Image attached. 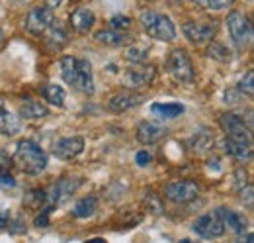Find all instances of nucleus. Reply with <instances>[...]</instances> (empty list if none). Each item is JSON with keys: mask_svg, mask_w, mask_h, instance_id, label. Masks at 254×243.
<instances>
[{"mask_svg": "<svg viewBox=\"0 0 254 243\" xmlns=\"http://www.w3.org/2000/svg\"><path fill=\"white\" fill-rule=\"evenodd\" d=\"M10 167V159L6 157V153L0 151V171H6Z\"/></svg>", "mask_w": 254, "mask_h": 243, "instance_id": "obj_37", "label": "nucleus"}, {"mask_svg": "<svg viewBox=\"0 0 254 243\" xmlns=\"http://www.w3.org/2000/svg\"><path fill=\"white\" fill-rule=\"evenodd\" d=\"M131 18L129 16H124V14H116V16H112L110 18V26L114 28V30H122V31H127L131 28Z\"/></svg>", "mask_w": 254, "mask_h": 243, "instance_id": "obj_32", "label": "nucleus"}, {"mask_svg": "<svg viewBox=\"0 0 254 243\" xmlns=\"http://www.w3.org/2000/svg\"><path fill=\"white\" fill-rule=\"evenodd\" d=\"M20 131V118L14 116L10 110L0 106V133L2 135H16Z\"/></svg>", "mask_w": 254, "mask_h": 243, "instance_id": "obj_22", "label": "nucleus"}, {"mask_svg": "<svg viewBox=\"0 0 254 243\" xmlns=\"http://www.w3.org/2000/svg\"><path fill=\"white\" fill-rule=\"evenodd\" d=\"M96 41L98 43H104L108 47H124V45H129L133 43V37L127 33V31L122 30H102L96 33Z\"/></svg>", "mask_w": 254, "mask_h": 243, "instance_id": "obj_16", "label": "nucleus"}, {"mask_svg": "<svg viewBox=\"0 0 254 243\" xmlns=\"http://www.w3.org/2000/svg\"><path fill=\"white\" fill-rule=\"evenodd\" d=\"M4 39H6V37H4V30H2V28H0V47H2V45H4Z\"/></svg>", "mask_w": 254, "mask_h": 243, "instance_id": "obj_40", "label": "nucleus"}, {"mask_svg": "<svg viewBox=\"0 0 254 243\" xmlns=\"http://www.w3.org/2000/svg\"><path fill=\"white\" fill-rule=\"evenodd\" d=\"M76 91L82 94H94V75H92V65L88 59H76V73L72 85Z\"/></svg>", "mask_w": 254, "mask_h": 243, "instance_id": "obj_11", "label": "nucleus"}, {"mask_svg": "<svg viewBox=\"0 0 254 243\" xmlns=\"http://www.w3.org/2000/svg\"><path fill=\"white\" fill-rule=\"evenodd\" d=\"M94 22H96V16L90 8H76V10L70 14V18H68L70 28L74 31H78V33L90 31L94 28Z\"/></svg>", "mask_w": 254, "mask_h": 243, "instance_id": "obj_15", "label": "nucleus"}, {"mask_svg": "<svg viewBox=\"0 0 254 243\" xmlns=\"http://www.w3.org/2000/svg\"><path fill=\"white\" fill-rule=\"evenodd\" d=\"M149 57V47L147 45H139V43H135V45H131L129 49L126 51V59L127 61H135V63H145Z\"/></svg>", "mask_w": 254, "mask_h": 243, "instance_id": "obj_30", "label": "nucleus"}, {"mask_svg": "<svg viewBox=\"0 0 254 243\" xmlns=\"http://www.w3.org/2000/svg\"><path fill=\"white\" fill-rule=\"evenodd\" d=\"M139 22H141V26H143L147 35H151V37H155L159 41H172L176 37V28H174L172 20L166 14L147 10V12L141 14Z\"/></svg>", "mask_w": 254, "mask_h": 243, "instance_id": "obj_2", "label": "nucleus"}, {"mask_svg": "<svg viewBox=\"0 0 254 243\" xmlns=\"http://www.w3.org/2000/svg\"><path fill=\"white\" fill-rule=\"evenodd\" d=\"M237 91L241 94H247V96H253L254 94V71H249L245 75V79L239 83V89Z\"/></svg>", "mask_w": 254, "mask_h": 243, "instance_id": "obj_33", "label": "nucleus"}, {"mask_svg": "<svg viewBox=\"0 0 254 243\" xmlns=\"http://www.w3.org/2000/svg\"><path fill=\"white\" fill-rule=\"evenodd\" d=\"M82 151H84V137H80V135L63 137L53 145V155L63 161H70V159L78 157Z\"/></svg>", "mask_w": 254, "mask_h": 243, "instance_id": "obj_13", "label": "nucleus"}, {"mask_svg": "<svg viewBox=\"0 0 254 243\" xmlns=\"http://www.w3.org/2000/svg\"><path fill=\"white\" fill-rule=\"evenodd\" d=\"M141 102H143V96H139L135 92H122V94H116V96L110 98L108 108L112 112L120 114V112H126V110L133 108V106H139Z\"/></svg>", "mask_w": 254, "mask_h": 243, "instance_id": "obj_18", "label": "nucleus"}, {"mask_svg": "<svg viewBox=\"0 0 254 243\" xmlns=\"http://www.w3.org/2000/svg\"><path fill=\"white\" fill-rule=\"evenodd\" d=\"M12 163L26 175H39L47 167V153L35 141L24 139L18 143L16 151L12 155Z\"/></svg>", "mask_w": 254, "mask_h": 243, "instance_id": "obj_1", "label": "nucleus"}, {"mask_svg": "<svg viewBox=\"0 0 254 243\" xmlns=\"http://www.w3.org/2000/svg\"><path fill=\"white\" fill-rule=\"evenodd\" d=\"M49 116V108L37 100H28L20 106V118L24 120H43Z\"/></svg>", "mask_w": 254, "mask_h": 243, "instance_id": "obj_21", "label": "nucleus"}, {"mask_svg": "<svg viewBox=\"0 0 254 243\" xmlns=\"http://www.w3.org/2000/svg\"><path fill=\"white\" fill-rule=\"evenodd\" d=\"M225 22H227V30H229L233 43L237 45V49H247L253 43V26L243 12H237V10L231 12Z\"/></svg>", "mask_w": 254, "mask_h": 243, "instance_id": "obj_4", "label": "nucleus"}, {"mask_svg": "<svg viewBox=\"0 0 254 243\" xmlns=\"http://www.w3.org/2000/svg\"><path fill=\"white\" fill-rule=\"evenodd\" d=\"M98 210V198L96 196H84L74 204V218H90Z\"/></svg>", "mask_w": 254, "mask_h": 243, "instance_id": "obj_23", "label": "nucleus"}, {"mask_svg": "<svg viewBox=\"0 0 254 243\" xmlns=\"http://www.w3.org/2000/svg\"><path fill=\"white\" fill-rule=\"evenodd\" d=\"M45 200H47V192L41 190V188H33L32 192L24 198V204L30 206V208H35V210H41L45 206Z\"/></svg>", "mask_w": 254, "mask_h": 243, "instance_id": "obj_28", "label": "nucleus"}, {"mask_svg": "<svg viewBox=\"0 0 254 243\" xmlns=\"http://www.w3.org/2000/svg\"><path fill=\"white\" fill-rule=\"evenodd\" d=\"M217 214L221 216L223 224H225V228L229 226L235 234H245L247 232V228H249V222H247V218L243 216V214L235 212V210H229V208H217Z\"/></svg>", "mask_w": 254, "mask_h": 243, "instance_id": "obj_20", "label": "nucleus"}, {"mask_svg": "<svg viewBox=\"0 0 254 243\" xmlns=\"http://www.w3.org/2000/svg\"><path fill=\"white\" fill-rule=\"evenodd\" d=\"M151 161H153V157H151L149 151H137V155H135V163H137L139 167H147Z\"/></svg>", "mask_w": 254, "mask_h": 243, "instance_id": "obj_36", "label": "nucleus"}, {"mask_svg": "<svg viewBox=\"0 0 254 243\" xmlns=\"http://www.w3.org/2000/svg\"><path fill=\"white\" fill-rule=\"evenodd\" d=\"M193 232L205 240H215V238H221L225 234V224H223L221 216L215 212L203 214L199 216L195 222H193Z\"/></svg>", "mask_w": 254, "mask_h": 243, "instance_id": "obj_7", "label": "nucleus"}, {"mask_svg": "<svg viewBox=\"0 0 254 243\" xmlns=\"http://www.w3.org/2000/svg\"><path fill=\"white\" fill-rule=\"evenodd\" d=\"M55 24L53 8L49 6H35L26 16V30L33 35H41Z\"/></svg>", "mask_w": 254, "mask_h": 243, "instance_id": "obj_5", "label": "nucleus"}, {"mask_svg": "<svg viewBox=\"0 0 254 243\" xmlns=\"http://www.w3.org/2000/svg\"><path fill=\"white\" fill-rule=\"evenodd\" d=\"M8 224V212H0V230Z\"/></svg>", "mask_w": 254, "mask_h": 243, "instance_id": "obj_39", "label": "nucleus"}, {"mask_svg": "<svg viewBox=\"0 0 254 243\" xmlns=\"http://www.w3.org/2000/svg\"><path fill=\"white\" fill-rule=\"evenodd\" d=\"M197 192H199L197 182L176 181L166 186L164 196H166L170 202H174V204H188V202H191V200L197 196Z\"/></svg>", "mask_w": 254, "mask_h": 243, "instance_id": "obj_8", "label": "nucleus"}, {"mask_svg": "<svg viewBox=\"0 0 254 243\" xmlns=\"http://www.w3.org/2000/svg\"><path fill=\"white\" fill-rule=\"evenodd\" d=\"M0 186H4V188H14L16 186V181H14L12 173H10V169L0 171Z\"/></svg>", "mask_w": 254, "mask_h": 243, "instance_id": "obj_35", "label": "nucleus"}, {"mask_svg": "<svg viewBox=\"0 0 254 243\" xmlns=\"http://www.w3.org/2000/svg\"><path fill=\"white\" fill-rule=\"evenodd\" d=\"M225 151L237 161H249L253 157V141L251 135H227Z\"/></svg>", "mask_w": 254, "mask_h": 243, "instance_id": "obj_12", "label": "nucleus"}, {"mask_svg": "<svg viewBox=\"0 0 254 243\" xmlns=\"http://www.w3.org/2000/svg\"><path fill=\"white\" fill-rule=\"evenodd\" d=\"M80 186V181H72V179H61L59 182L53 184V188L47 192V200H45V206L47 210L53 212L55 206H59L61 202H64L76 188Z\"/></svg>", "mask_w": 254, "mask_h": 243, "instance_id": "obj_10", "label": "nucleus"}, {"mask_svg": "<svg viewBox=\"0 0 254 243\" xmlns=\"http://www.w3.org/2000/svg\"><path fill=\"white\" fill-rule=\"evenodd\" d=\"M63 2L64 0H47V4H45V6H49V8H59Z\"/></svg>", "mask_w": 254, "mask_h": 243, "instance_id": "obj_38", "label": "nucleus"}, {"mask_svg": "<svg viewBox=\"0 0 254 243\" xmlns=\"http://www.w3.org/2000/svg\"><path fill=\"white\" fill-rule=\"evenodd\" d=\"M49 37H47V45H49V49H53V51H59V49H63L64 45L68 43V35H66V31L61 30V28H55V24L49 28Z\"/></svg>", "mask_w": 254, "mask_h": 243, "instance_id": "obj_25", "label": "nucleus"}, {"mask_svg": "<svg viewBox=\"0 0 254 243\" xmlns=\"http://www.w3.org/2000/svg\"><path fill=\"white\" fill-rule=\"evenodd\" d=\"M168 129L157 125V123H151V122H139L137 125V141L143 143V145H155L162 141L166 137Z\"/></svg>", "mask_w": 254, "mask_h": 243, "instance_id": "obj_14", "label": "nucleus"}, {"mask_svg": "<svg viewBox=\"0 0 254 243\" xmlns=\"http://www.w3.org/2000/svg\"><path fill=\"white\" fill-rule=\"evenodd\" d=\"M211 143H213V139H211V135H209V131H197L193 137H191V141H190V145H191V149L195 153H203V151H207L209 147H211Z\"/></svg>", "mask_w": 254, "mask_h": 243, "instance_id": "obj_26", "label": "nucleus"}, {"mask_svg": "<svg viewBox=\"0 0 254 243\" xmlns=\"http://www.w3.org/2000/svg\"><path fill=\"white\" fill-rule=\"evenodd\" d=\"M157 77V69L153 65H145V63H135V67L127 69L124 75V85L131 91L149 87Z\"/></svg>", "mask_w": 254, "mask_h": 243, "instance_id": "obj_6", "label": "nucleus"}, {"mask_svg": "<svg viewBox=\"0 0 254 243\" xmlns=\"http://www.w3.org/2000/svg\"><path fill=\"white\" fill-rule=\"evenodd\" d=\"M182 31L186 33V37L190 39L193 45H203V43H209L215 37V33H217V22H211V24L186 22L182 26Z\"/></svg>", "mask_w": 254, "mask_h": 243, "instance_id": "obj_9", "label": "nucleus"}, {"mask_svg": "<svg viewBox=\"0 0 254 243\" xmlns=\"http://www.w3.org/2000/svg\"><path fill=\"white\" fill-rule=\"evenodd\" d=\"M41 94H43V96H45V100H49L53 106H59V108H63V106H64L66 92H64L63 87L49 83V85H45V87L41 89Z\"/></svg>", "mask_w": 254, "mask_h": 243, "instance_id": "obj_24", "label": "nucleus"}, {"mask_svg": "<svg viewBox=\"0 0 254 243\" xmlns=\"http://www.w3.org/2000/svg\"><path fill=\"white\" fill-rule=\"evenodd\" d=\"M207 57H211V59L219 61V63H227V61H231V51L219 43V41H213L209 47H207Z\"/></svg>", "mask_w": 254, "mask_h": 243, "instance_id": "obj_29", "label": "nucleus"}, {"mask_svg": "<svg viewBox=\"0 0 254 243\" xmlns=\"http://www.w3.org/2000/svg\"><path fill=\"white\" fill-rule=\"evenodd\" d=\"M186 112L184 104H178V102H155L151 104V114L159 120H174L178 116H182Z\"/></svg>", "mask_w": 254, "mask_h": 243, "instance_id": "obj_19", "label": "nucleus"}, {"mask_svg": "<svg viewBox=\"0 0 254 243\" xmlns=\"http://www.w3.org/2000/svg\"><path fill=\"white\" fill-rule=\"evenodd\" d=\"M219 123H221L223 131L227 135H251V127L245 125V120L233 112H227L219 118Z\"/></svg>", "mask_w": 254, "mask_h": 243, "instance_id": "obj_17", "label": "nucleus"}, {"mask_svg": "<svg viewBox=\"0 0 254 243\" xmlns=\"http://www.w3.org/2000/svg\"><path fill=\"white\" fill-rule=\"evenodd\" d=\"M8 230H10V234H14V236H18V234H24L26 232V222H24V218H8Z\"/></svg>", "mask_w": 254, "mask_h": 243, "instance_id": "obj_34", "label": "nucleus"}, {"mask_svg": "<svg viewBox=\"0 0 254 243\" xmlns=\"http://www.w3.org/2000/svg\"><path fill=\"white\" fill-rule=\"evenodd\" d=\"M61 77H63V81L66 85H72V81H74V73H76V59L74 57H70V55H66L61 59Z\"/></svg>", "mask_w": 254, "mask_h": 243, "instance_id": "obj_27", "label": "nucleus"}, {"mask_svg": "<svg viewBox=\"0 0 254 243\" xmlns=\"http://www.w3.org/2000/svg\"><path fill=\"white\" fill-rule=\"evenodd\" d=\"M166 69H168L170 77H172L176 83L191 85L193 79H195L190 55H188V51H184V49H174V51H170V55H168V59H166Z\"/></svg>", "mask_w": 254, "mask_h": 243, "instance_id": "obj_3", "label": "nucleus"}, {"mask_svg": "<svg viewBox=\"0 0 254 243\" xmlns=\"http://www.w3.org/2000/svg\"><path fill=\"white\" fill-rule=\"evenodd\" d=\"M197 6H203L207 10H223L235 4V0H193Z\"/></svg>", "mask_w": 254, "mask_h": 243, "instance_id": "obj_31", "label": "nucleus"}]
</instances>
